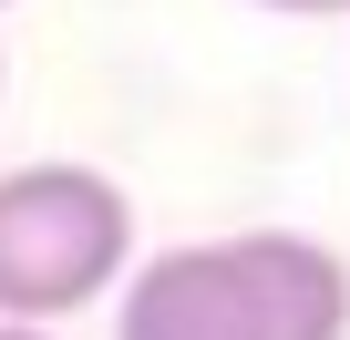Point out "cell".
<instances>
[{
  "label": "cell",
  "mask_w": 350,
  "mask_h": 340,
  "mask_svg": "<svg viewBox=\"0 0 350 340\" xmlns=\"http://www.w3.org/2000/svg\"><path fill=\"white\" fill-rule=\"evenodd\" d=\"M113 340H350V268L299 227L186 237L124 268Z\"/></svg>",
  "instance_id": "obj_1"
},
{
  "label": "cell",
  "mask_w": 350,
  "mask_h": 340,
  "mask_svg": "<svg viewBox=\"0 0 350 340\" xmlns=\"http://www.w3.org/2000/svg\"><path fill=\"white\" fill-rule=\"evenodd\" d=\"M134 268V196L103 165L42 155L0 176V319L62 330L72 309L113 299Z\"/></svg>",
  "instance_id": "obj_2"
},
{
  "label": "cell",
  "mask_w": 350,
  "mask_h": 340,
  "mask_svg": "<svg viewBox=\"0 0 350 340\" xmlns=\"http://www.w3.org/2000/svg\"><path fill=\"white\" fill-rule=\"evenodd\" d=\"M258 11H288V21H340L350 0H258Z\"/></svg>",
  "instance_id": "obj_3"
},
{
  "label": "cell",
  "mask_w": 350,
  "mask_h": 340,
  "mask_svg": "<svg viewBox=\"0 0 350 340\" xmlns=\"http://www.w3.org/2000/svg\"><path fill=\"white\" fill-rule=\"evenodd\" d=\"M0 340H62V330H21V319H0Z\"/></svg>",
  "instance_id": "obj_4"
},
{
  "label": "cell",
  "mask_w": 350,
  "mask_h": 340,
  "mask_svg": "<svg viewBox=\"0 0 350 340\" xmlns=\"http://www.w3.org/2000/svg\"><path fill=\"white\" fill-rule=\"evenodd\" d=\"M0 11H11V0H0Z\"/></svg>",
  "instance_id": "obj_5"
}]
</instances>
